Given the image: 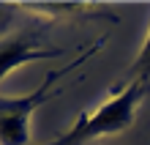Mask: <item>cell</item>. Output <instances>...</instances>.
<instances>
[{"mask_svg": "<svg viewBox=\"0 0 150 145\" xmlns=\"http://www.w3.org/2000/svg\"><path fill=\"white\" fill-rule=\"evenodd\" d=\"M142 93H145L142 82H128V88H123L117 96H112L109 101H104L96 112L82 115L76 121L79 131H82V140L90 142L96 137H101V134H115V131H123L126 126H131L134 110H137Z\"/></svg>", "mask_w": 150, "mask_h": 145, "instance_id": "cell-1", "label": "cell"}, {"mask_svg": "<svg viewBox=\"0 0 150 145\" xmlns=\"http://www.w3.org/2000/svg\"><path fill=\"white\" fill-rule=\"evenodd\" d=\"M57 79L55 71L44 77L38 90L22 99H3L0 96V145H30V115L41 107L49 96L52 82Z\"/></svg>", "mask_w": 150, "mask_h": 145, "instance_id": "cell-2", "label": "cell"}, {"mask_svg": "<svg viewBox=\"0 0 150 145\" xmlns=\"http://www.w3.org/2000/svg\"><path fill=\"white\" fill-rule=\"evenodd\" d=\"M57 55V49H49L38 44L30 33H19V36H8L0 39V82L6 79L8 71L25 66V63L41 60V58H52Z\"/></svg>", "mask_w": 150, "mask_h": 145, "instance_id": "cell-3", "label": "cell"}, {"mask_svg": "<svg viewBox=\"0 0 150 145\" xmlns=\"http://www.w3.org/2000/svg\"><path fill=\"white\" fill-rule=\"evenodd\" d=\"M131 82H142L145 88L150 85V33L142 44V49H139L134 66H131Z\"/></svg>", "mask_w": 150, "mask_h": 145, "instance_id": "cell-4", "label": "cell"}, {"mask_svg": "<svg viewBox=\"0 0 150 145\" xmlns=\"http://www.w3.org/2000/svg\"><path fill=\"white\" fill-rule=\"evenodd\" d=\"M60 145H85V140H82V131H79V126L74 123L71 129H68L66 134H63V142Z\"/></svg>", "mask_w": 150, "mask_h": 145, "instance_id": "cell-5", "label": "cell"}, {"mask_svg": "<svg viewBox=\"0 0 150 145\" xmlns=\"http://www.w3.org/2000/svg\"><path fill=\"white\" fill-rule=\"evenodd\" d=\"M63 142V137H57V140H49V142H41V145H60Z\"/></svg>", "mask_w": 150, "mask_h": 145, "instance_id": "cell-6", "label": "cell"}]
</instances>
